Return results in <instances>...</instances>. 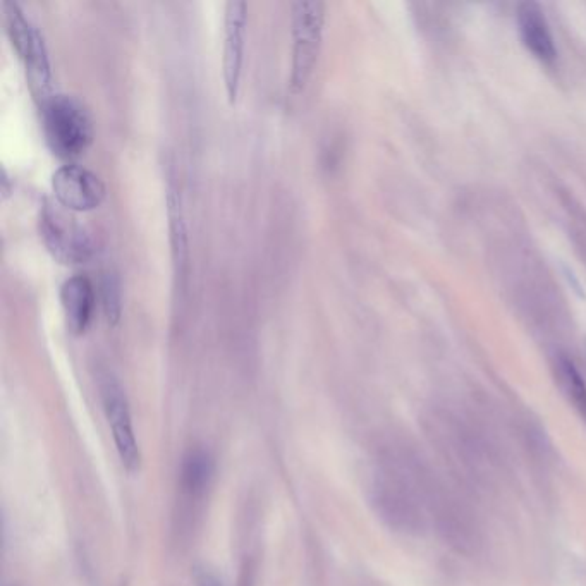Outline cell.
<instances>
[{
	"label": "cell",
	"mask_w": 586,
	"mask_h": 586,
	"mask_svg": "<svg viewBox=\"0 0 586 586\" xmlns=\"http://www.w3.org/2000/svg\"><path fill=\"white\" fill-rule=\"evenodd\" d=\"M2 200H7L9 195L13 193V186H11V178H9V174H7L6 169L2 171Z\"/></svg>",
	"instance_id": "obj_16"
},
{
	"label": "cell",
	"mask_w": 586,
	"mask_h": 586,
	"mask_svg": "<svg viewBox=\"0 0 586 586\" xmlns=\"http://www.w3.org/2000/svg\"><path fill=\"white\" fill-rule=\"evenodd\" d=\"M62 313L66 327L73 336H83L92 324L95 310V287L86 275H73L62 282Z\"/></svg>",
	"instance_id": "obj_10"
},
{
	"label": "cell",
	"mask_w": 586,
	"mask_h": 586,
	"mask_svg": "<svg viewBox=\"0 0 586 586\" xmlns=\"http://www.w3.org/2000/svg\"><path fill=\"white\" fill-rule=\"evenodd\" d=\"M2 7L11 45L18 52L21 62L25 64L26 80L33 97L42 105L54 95L52 62L43 33L31 23L30 18H26L25 11L18 2H4Z\"/></svg>",
	"instance_id": "obj_3"
},
{
	"label": "cell",
	"mask_w": 586,
	"mask_h": 586,
	"mask_svg": "<svg viewBox=\"0 0 586 586\" xmlns=\"http://www.w3.org/2000/svg\"><path fill=\"white\" fill-rule=\"evenodd\" d=\"M556 375L569 401L586 413V384L578 368L574 367L573 361H569L568 358H559L556 361Z\"/></svg>",
	"instance_id": "obj_13"
},
{
	"label": "cell",
	"mask_w": 586,
	"mask_h": 586,
	"mask_svg": "<svg viewBox=\"0 0 586 586\" xmlns=\"http://www.w3.org/2000/svg\"><path fill=\"white\" fill-rule=\"evenodd\" d=\"M38 232L52 258L62 265H81L95 255L90 232L59 203H43L38 215Z\"/></svg>",
	"instance_id": "obj_5"
},
{
	"label": "cell",
	"mask_w": 586,
	"mask_h": 586,
	"mask_svg": "<svg viewBox=\"0 0 586 586\" xmlns=\"http://www.w3.org/2000/svg\"><path fill=\"white\" fill-rule=\"evenodd\" d=\"M167 219H169V243H171L172 270L178 291H186L190 274V234L184 215L183 198L176 184L167 186Z\"/></svg>",
	"instance_id": "obj_9"
},
{
	"label": "cell",
	"mask_w": 586,
	"mask_h": 586,
	"mask_svg": "<svg viewBox=\"0 0 586 586\" xmlns=\"http://www.w3.org/2000/svg\"><path fill=\"white\" fill-rule=\"evenodd\" d=\"M214 473L215 464L210 452L202 447L186 452L179 470V489L183 492L184 499L191 504L202 501L212 485Z\"/></svg>",
	"instance_id": "obj_12"
},
{
	"label": "cell",
	"mask_w": 586,
	"mask_h": 586,
	"mask_svg": "<svg viewBox=\"0 0 586 586\" xmlns=\"http://www.w3.org/2000/svg\"><path fill=\"white\" fill-rule=\"evenodd\" d=\"M100 397H102L107 422L112 428V437H114L119 459L129 473H135L140 470V444L136 439L133 416H131L128 396L124 392L123 385L119 384L116 377L105 375L100 380Z\"/></svg>",
	"instance_id": "obj_6"
},
{
	"label": "cell",
	"mask_w": 586,
	"mask_h": 586,
	"mask_svg": "<svg viewBox=\"0 0 586 586\" xmlns=\"http://www.w3.org/2000/svg\"><path fill=\"white\" fill-rule=\"evenodd\" d=\"M52 193L55 202L69 212H92L104 203L105 183L98 174L83 165H61L52 174Z\"/></svg>",
	"instance_id": "obj_8"
},
{
	"label": "cell",
	"mask_w": 586,
	"mask_h": 586,
	"mask_svg": "<svg viewBox=\"0 0 586 586\" xmlns=\"http://www.w3.org/2000/svg\"><path fill=\"white\" fill-rule=\"evenodd\" d=\"M519 33L526 49L538 61L552 62L556 59V45L550 33L549 23L537 4H521L518 9Z\"/></svg>",
	"instance_id": "obj_11"
},
{
	"label": "cell",
	"mask_w": 586,
	"mask_h": 586,
	"mask_svg": "<svg viewBox=\"0 0 586 586\" xmlns=\"http://www.w3.org/2000/svg\"><path fill=\"white\" fill-rule=\"evenodd\" d=\"M325 26V4L320 0H300L291 6V74L289 93L298 97L305 92L317 66Z\"/></svg>",
	"instance_id": "obj_4"
},
{
	"label": "cell",
	"mask_w": 586,
	"mask_h": 586,
	"mask_svg": "<svg viewBox=\"0 0 586 586\" xmlns=\"http://www.w3.org/2000/svg\"><path fill=\"white\" fill-rule=\"evenodd\" d=\"M425 430L437 451L466 480L489 482L494 470V458L487 442L475 428L456 416L434 413L428 416Z\"/></svg>",
	"instance_id": "obj_1"
},
{
	"label": "cell",
	"mask_w": 586,
	"mask_h": 586,
	"mask_svg": "<svg viewBox=\"0 0 586 586\" xmlns=\"http://www.w3.org/2000/svg\"><path fill=\"white\" fill-rule=\"evenodd\" d=\"M191 578L195 586H224L219 574L208 568L207 564H196L195 568L191 569Z\"/></svg>",
	"instance_id": "obj_15"
},
{
	"label": "cell",
	"mask_w": 586,
	"mask_h": 586,
	"mask_svg": "<svg viewBox=\"0 0 586 586\" xmlns=\"http://www.w3.org/2000/svg\"><path fill=\"white\" fill-rule=\"evenodd\" d=\"M42 128L50 152L62 160H74L92 147L93 119L80 98L55 93L40 105Z\"/></svg>",
	"instance_id": "obj_2"
},
{
	"label": "cell",
	"mask_w": 586,
	"mask_h": 586,
	"mask_svg": "<svg viewBox=\"0 0 586 586\" xmlns=\"http://www.w3.org/2000/svg\"><path fill=\"white\" fill-rule=\"evenodd\" d=\"M102 294H104V312L107 318V324L110 327H116L121 322L123 315V293H121V282L116 274H105L104 284H102Z\"/></svg>",
	"instance_id": "obj_14"
},
{
	"label": "cell",
	"mask_w": 586,
	"mask_h": 586,
	"mask_svg": "<svg viewBox=\"0 0 586 586\" xmlns=\"http://www.w3.org/2000/svg\"><path fill=\"white\" fill-rule=\"evenodd\" d=\"M248 6L243 0H231L224 9V45H222V80L227 102H238L245 66Z\"/></svg>",
	"instance_id": "obj_7"
}]
</instances>
